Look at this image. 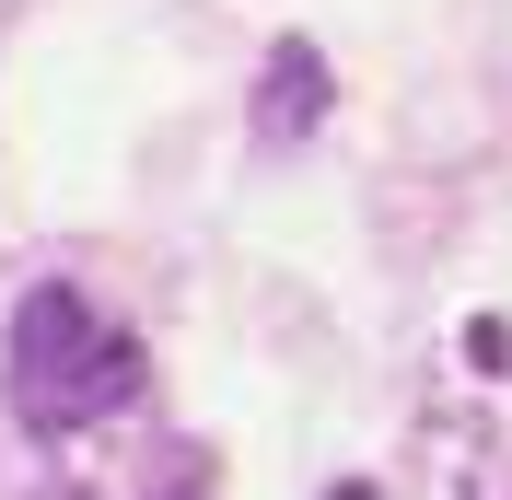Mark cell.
Returning <instances> with one entry per match:
<instances>
[{"mask_svg":"<svg viewBox=\"0 0 512 500\" xmlns=\"http://www.w3.org/2000/svg\"><path fill=\"white\" fill-rule=\"evenodd\" d=\"M128 396H140V338L105 326V303L82 280H35L12 303V419L24 431H82Z\"/></svg>","mask_w":512,"mask_h":500,"instance_id":"obj_1","label":"cell"},{"mask_svg":"<svg viewBox=\"0 0 512 500\" xmlns=\"http://www.w3.org/2000/svg\"><path fill=\"white\" fill-rule=\"evenodd\" d=\"M315 117H326V59L303 47V35H280V47H268V70H256V140L280 152V140H303Z\"/></svg>","mask_w":512,"mask_h":500,"instance_id":"obj_2","label":"cell"},{"mask_svg":"<svg viewBox=\"0 0 512 500\" xmlns=\"http://www.w3.org/2000/svg\"><path fill=\"white\" fill-rule=\"evenodd\" d=\"M163 500H210V489H198V477H175V489H163Z\"/></svg>","mask_w":512,"mask_h":500,"instance_id":"obj_3","label":"cell"}]
</instances>
